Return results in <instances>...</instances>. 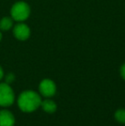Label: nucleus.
Wrapping results in <instances>:
<instances>
[{
  "label": "nucleus",
  "mask_w": 125,
  "mask_h": 126,
  "mask_svg": "<svg viewBox=\"0 0 125 126\" xmlns=\"http://www.w3.org/2000/svg\"><path fill=\"white\" fill-rule=\"evenodd\" d=\"M41 101V99L38 94L34 91L28 90L21 94L17 100V104L22 111L31 112L40 107Z\"/></svg>",
  "instance_id": "obj_1"
},
{
  "label": "nucleus",
  "mask_w": 125,
  "mask_h": 126,
  "mask_svg": "<svg viewBox=\"0 0 125 126\" xmlns=\"http://www.w3.org/2000/svg\"><path fill=\"white\" fill-rule=\"evenodd\" d=\"M30 8L28 4L24 2H18L15 3L11 8V16L17 22L24 21L29 16Z\"/></svg>",
  "instance_id": "obj_2"
},
{
  "label": "nucleus",
  "mask_w": 125,
  "mask_h": 126,
  "mask_svg": "<svg viewBox=\"0 0 125 126\" xmlns=\"http://www.w3.org/2000/svg\"><path fill=\"white\" fill-rule=\"evenodd\" d=\"M15 101V94L11 87L6 82L0 83V106H10Z\"/></svg>",
  "instance_id": "obj_3"
},
{
  "label": "nucleus",
  "mask_w": 125,
  "mask_h": 126,
  "mask_svg": "<svg viewBox=\"0 0 125 126\" xmlns=\"http://www.w3.org/2000/svg\"><path fill=\"white\" fill-rule=\"evenodd\" d=\"M40 92L45 97H52L56 93V85L52 80L45 79L40 84Z\"/></svg>",
  "instance_id": "obj_4"
},
{
  "label": "nucleus",
  "mask_w": 125,
  "mask_h": 126,
  "mask_svg": "<svg viewBox=\"0 0 125 126\" xmlns=\"http://www.w3.org/2000/svg\"><path fill=\"white\" fill-rule=\"evenodd\" d=\"M14 34L15 38L20 40H25L30 35V29L26 24L20 23L16 25L14 28Z\"/></svg>",
  "instance_id": "obj_5"
},
{
  "label": "nucleus",
  "mask_w": 125,
  "mask_h": 126,
  "mask_svg": "<svg viewBox=\"0 0 125 126\" xmlns=\"http://www.w3.org/2000/svg\"><path fill=\"white\" fill-rule=\"evenodd\" d=\"M15 117L11 111L3 109L0 111V126H14Z\"/></svg>",
  "instance_id": "obj_6"
},
{
  "label": "nucleus",
  "mask_w": 125,
  "mask_h": 126,
  "mask_svg": "<svg viewBox=\"0 0 125 126\" xmlns=\"http://www.w3.org/2000/svg\"><path fill=\"white\" fill-rule=\"evenodd\" d=\"M41 107L45 111L48 113H52L57 110V105L54 101L51 100H45L44 101H41Z\"/></svg>",
  "instance_id": "obj_7"
},
{
  "label": "nucleus",
  "mask_w": 125,
  "mask_h": 126,
  "mask_svg": "<svg viewBox=\"0 0 125 126\" xmlns=\"http://www.w3.org/2000/svg\"><path fill=\"white\" fill-rule=\"evenodd\" d=\"M13 22L12 19L10 17H4L0 21V29L2 30H9L12 27Z\"/></svg>",
  "instance_id": "obj_8"
},
{
  "label": "nucleus",
  "mask_w": 125,
  "mask_h": 126,
  "mask_svg": "<svg viewBox=\"0 0 125 126\" xmlns=\"http://www.w3.org/2000/svg\"><path fill=\"white\" fill-rule=\"evenodd\" d=\"M115 118L117 122L122 124H125V110L121 109L116 111L115 113Z\"/></svg>",
  "instance_id": "obj_9"
},
{
  "label": "nucleus",
  "mask_w": 125,
  "mask_h": 126,
  "mask_svg": "<svg viewBox=\"0 0 125 126\" xmlns=\"http://www.w3.org/2000/svg\"><path fill=\"white\" fill-rule=\"evenodd\" d=\"M14 80H15V76H14V74L10 73L6 76V77H5V82L10 84V83L13 82Z\"/></svg>",
  "instance_id": "obj_10"
},
{
  "label": "nucleus",
  "mask_w": 125,
  "mask_h": 126,
  "mask_svg": "<svg viewBox=\"0 0 125 126\" xmlns=\"http://www.w3.org/2000/svg\"><path fill=\"white\" fill-rule=\"evenodd\" d=\"M120 73H121V76H122V77L125 80V63H124V64H123V66L121 67Z\"/></svg>",
  "instance_id": "obj_11"
},
{
  "label": "nucleus",
  "mask_w": 125,
  "mask_h": 126,
  "mask_svg": "<svg viewBox=\"0 0 125 126\" xmlns=\"http://www.w3.org/2000/svg\"><path fill=\"white\" fill-rule=\"evenodd\" d=\"M3 77V70L2 69V67L0 66V80H2Z\"/></svg>",
  "instance_id": "obj_12"
},
{
  "label": "nucleus",
  "mask_w": 125,
  "mask_h": 126,
  "mask_svg": "<svg viewBox=\"0 0 125 126\" xmlns=\"http://www.w3.org/2000/svg\"><path fill=\"white\" fill-rule=\"evenodd\" d=\"M1 39H2V34H1V33H0V40H1Z\"/></svg>",
  "instance_id": "obj_13"
}]
</instances>
